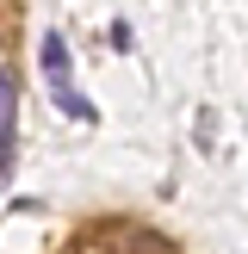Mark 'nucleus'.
I'll return each instance as SVG.
<instances>
[{
	"mask_svg": "<svg viewBox=\"0 0 248 254\" xmlns=\"http://www.w3.org/2000/svg\"><path fill=\"white\" fill-rule=\"evenodd\" d=\"M50 93H56V106L68 112V118H81V124H93V118H99V112H93V99L68 87V68H62V74H50Z\"/></svg>",
	"mask_w": 248,
	"mask_h": 254,
	"instance_id": "1",
	"label": "nucleus"
},
{
	"mask_svg": "<svg viewBox=\"0 0 248 254\" xmlns=\"http://www.w3.org/2000/svg\"><path fill=\"white\" fill-rule=\"evenodd\" d=\"M12 124H19V93H12V74L0 68V149L12 143Z\"/></svg>",
	"mask_w": 248,
	"mask_h": 254,
	"instance_id": "2",
	"label": "nucleus"
}]
</instances>
